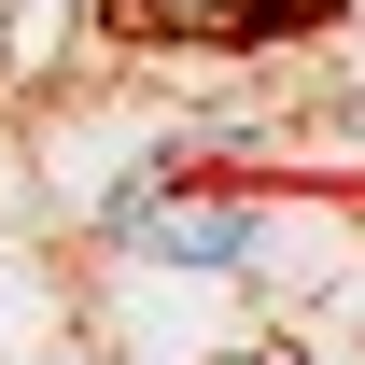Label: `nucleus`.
<instances>
[{
	"label": "nucleus",
	"mask_w": 365,
	"mask_h": 365,
	"mask_svg": "<svg viewBox=\"0 0 365 365\" xmlns=\"http://www.w3.org/2000/svg\"><path fill=\"white\" fill-rule=\"evenodd\" d=\"M140 29H197V43H267V29H295V14H323V0H127Z\"/></svg>",
	"instance_id": "f257e3e1"
},
{
	"label": "nucleus",
	"mask_w": 365,
	"mask_h": 365,
	"mask_svg": "<svg viewBox=\"0 0 365 365\" xmlns=\"http://www.w3.org/2000/svg\"><path fill=\"white\" fill-rule=\"evenodd\" d=\"M239 365H295V351H239Z\"/></svg>",
	"instance_id": "f03ea898"
}]
</instances>
